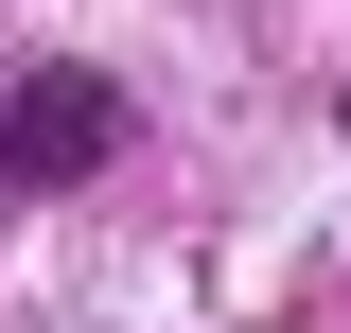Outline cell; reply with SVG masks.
Returning a JSON list of instances; mask_svg holds the SVG:
<instances>
[{
    "mask_svg": "<svg viewBox=\"0 0 351 333\" xmlns=\"http://www.w3.org/2000/svg\"><path fill=\"white\" fill-rule=\"evenodd\" d=\"M123 158V88L106 71H36V88H0V175H36V193H71V175Z\"/></svg>",
    "mask_w": 351,
    "mask_h": 333,
    "instance_id": "obj_1",
    "label": "cell"
}]
</instances>
